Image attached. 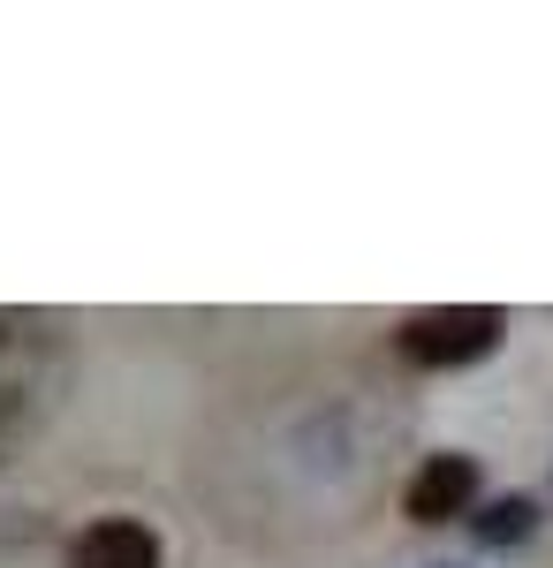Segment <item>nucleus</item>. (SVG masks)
<instances>
[{
  "instance_id": "obj_2",
  "label": "nucleus",
  "mask_w": 553,
  "mask_h": 568,
  "mask_svg": "<svg viewBox=\"0 0 553 568\" xmlns=\"http://www.w3.org/2000/svg\"><path fill=\"white\" fill-rule=\"evenodd\" d=\"M470 500H477V463L470 455H425V470L402 485L410 524H455V516H470Z\"/></svg>"
},
{
  "instance_id": "obj_4",
  "label": "nucleus",
  "mask_w": 553,
  "mask_h": 568,
  "mask_svg": "<svg viewBox=\"0 0 553 568\" xmlns=\"http://www.w3.org/2000/svg\"><path fill=\"white\" fill-rule=\"evenodd\" d=\"M531 524H539V508H531L523 493H509V500H485L470 530H477L485 546H523V538H531Z\"/></svg>"
},
{
  "instance_id": "obj_3",
  "label": "nucleus",
  "mask_w": 553,
  "mask_h": 568,
  "mask_svg": "<svg viewBox=\"0 0 553 568\" xmlns=\"http://www.w3.org/2000/svg\"><path fill=\"white\" fill-rule=\"evenodd\" d=\"M69 568H160V538L137 516H99V524L77 530Z\"/></svg>"
},
{
  "instance_id": "obj_1",
  "label": "nucleus",
  "mask_w": 553,
  "mask_h": 568,
  "mask_svg": "<svg viewBox=\"0 0 553 568\" xmlns=\"http://www.w3.org/2000/svg\"><path fill=\"white\" fill-rule=\"evenodd\" d=\"M501 326H509V318L493 304H440V311L402 318L394 349L410 356V364H425V372H455V364H477V356L501 349Z\"/></svg>"
}]
</instances>
